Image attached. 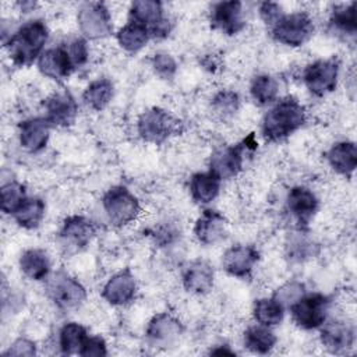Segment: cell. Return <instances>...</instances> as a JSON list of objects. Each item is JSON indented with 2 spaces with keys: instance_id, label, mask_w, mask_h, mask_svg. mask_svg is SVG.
Returning a JSON list of instances; mask_svg holds the SVG:
<instances>
[{
  "instance_id": "6da1fadb",
  "label": "cell",
  "mask_w": 357,
  "mask_h": 357,
  "mask_svg": "<svg viewBox=\"0 0 357 357\" xmlns=\"http://www.w3.org/2000/svg\"><path fill=\"white\" fill-rule=\"evenodd\" d=\"M305 123V109L293 96L279 100L262 119V135L269 142L287 138Z\"/></svg>"
},
{
  "instance_id": "7a4b0ae2",
  "label": "cell",
  "mask_w": 357,
  "mask_h": 357,
  "mask_svg": "<svg viewBox=\"0 0 357 357\" xmlns=\"http://www.w3.org/2000/svg\"><path fill=\"white\" fill-rule=\"evenodd\" d=\"M47 36V26L40 20H32L20 26L6 43L13 63L20 67L31 66L43 53Z\"/></svg>"
},
{
  "instance_id": "3957f363",
  "label": "cell",
  "mask_w": 357,
  "mask_h": 357,
  "mask_svg": "<svg viewBox=\"0 0 357 357\" xmlns=\"http://www.w3.org/2000/svg\"><path fill=\"white\" fill-rule=\"evenodd\" d=\"M314 32V24L308 13L296 11L283 14L275 25L271 26L272 38L286 46L297 47L305 43Z\"/></svg>"
},
{
  "instance_id": "277c9868",
  "label": "cell",
  "mask_w": 357,
  "mask_h": 357,
  "mask_svg": "<svg viewBox=\"0 0 357 357\" xmlns=\"http://www.w3.org/2000/svg\"><path fill=\"white\" fill-rule=\"evenodd\" d=\"M180 121L160 107H152L141 113L137 121L139 137L151 144H162L178 132Z\"/></svg>"
},
{
  "instance_id": "5b68a950",
  "label": "cell",
  "mask_w": 357,
  "mask_h": 357,
  "mask_svg": "<svg viewBox=\"0 0 357 357\" xmlns=\"http://www.w3.org/2000/svg\"><path fill=\"white\" fill-rule=\"evenodd\" d=\"M331 301L321 293L303 294L289 308L294 324L305 331L321 328L326 321Z\"/></svg>"
},
{
  "instance_id": "8992f818",
  "label": "cell",
  "mask_w": 357,
  "mask_h": 357,
  "mask_svg": "<svg viewBox=\"0 0 357 357\" xmlns=\"http://www.w3.org/2000/svg\"><path fill=\"white\" fill-rule=\"evenodd\" d=\"M102 205L107 219L114 226H124L132 222L141 211L137 197L121 185L107 190L102 198Z\"/></svg>"
},
{
  "instance_id": "52a82bcc",
  "label": "cell",
  "mask_w": 357,
  "mask_h": 357,
  "mask_svg": "<svg viewBox=\"0 0 357 357\" xmlns=\"http://www.w3.org/2000/svg\"><path fill=\"white\" fill-rule=\"evenodd\" d=\"M339 68V60L335 57L315 60L303 71L304 85L312 95L324 96L336 88Z\"/></svg>"
},
{
  "instance_id": "ba28073f",
  "label": "cell",
  "mask_w": 357,
  "mask_h": 357,
  "mask_svg": "<svg viewBox=\"0 0 357 357\" xmlns=\"http://www.w3.org/2000/svg\"><path fill=\"white\" fill-rule=\"evenodd\" d=\"M47 296L59 307L64 310L81 305L86 298L85 287L68 273L56 272L47 282Z\"/></svg>"
},
{
  "instance_id": "9c48e42d",
  "label": "cell",
  "mask_w": 357,
  "mask_h": 357,
  "mask_svg": "<svg viewBox=\"0 0 357 357\" xmlns=\"http://www.w3.org/2000/svg\"><path fill=\"white\" fill-rule=\"evenodd\" d=\"M79 31L88 39H102L112 33V17L103 3H86L77 15Z\"/></svg>"
},
{
  "instance_id": "30bf717a",
  "label": "cell",
  "mask_w": 357,
  "mask_h": 357,
  "mask_svg": "<svg viewBox=\"0 0 357 357\" xmlns=\"http://www.w3.org/2000/svg\"><path fill=\"white\" fill-rule=\"evenodd\" d=\"M130 21L144 25L151 36H165L170 31L169 20L163 15L162 3L156 0L134 1L128 13Z\"/></svg>"
},
{
  "instance_id": "8fae6325",
  "label": "cell",
  "mask_w": 357,
  "mask_h": 357,
  "mask_svg": "<svg viewBox=\"0 0 357 357\" xmlns=\"http://www.w3.org/2000/svg\"><path fill=\"white\" fill-rule=\"evenodd\" d=\"M248 148V139L240 144L230 145L218 149L209 160V172H212L218 178L226 180L237 176L243 167L244 151Z\"/></svg>"
},
{
  "instance_id": "7c38bea8",
  "label": "cell",
  "mask_w": 357,
  "mask_h": 357,
  "mask_svg": "<svg viewBox=\"0 0 357 357\" xmlns=\"http://www.w3.org/2000/svg\"><path fill=\"white\" fill-rule=\"evenodd\" d=\"M241 1H220L211 10V22L226 35H236L245 26Z\"/></svg>"
},
{
  "instance_id": "4fadbf2b",
  "label": "cell",
  "mask_w": 357,
  "mask_h": 357,
  "mask_svg": "<svg viewBox=\"0 0 357 357\" xmlns=\"http://www.w3.org/2000/svg\"><path fill=\"white\" fill-rule=\"evenodd\" d=\"M259 254L252 245H233L222 257L223 269L234 278H247L257 264Z\"/></svg>"
},
{
  "instance_id": "5bb4252c",
  "label": "cell",
  "mask_w": 357,
  "mask_h": 357,
  "mask_svg": "<svg viewBox=\"0 0 357 357\" xmlns=\"http://www.w3.org/2000/svg\"><path fill=\"white\" fill-rule=\"evenodd\" d=\"M181 322L167 312L156 314L146 326V337L151 344L167 347L173 344L181 335Z\"/></svg>"
},
{
  "instance_id": "9a60e30c",
  "label": "cell",
  "mask_w": 357,
  "mask_h": 357,
  "mask_svg": "<svg viewBox=\"0 0 357 357\" xmlns=\"http://www.w3.org/2000/svg\"><path fill=\"white\" fill-rule=\"evenodd\" d=\"M46 119L52 126L67 127L74 123L78 106L73 95L67 91L54 92L45 100Z\"/></svg>"
},
{
  "instance_id": "2e32d148",
  "label": "cell",
  "mask_w": 357,
  "mask_h": 357,
  "mask_svg": "<svg viewBox=\"0 0 357 357\" xmlns=\"http://www.w3.org/2000/svg\"><path fill=\"white\" fill-rule=\"evenodd\" d=\"M137 291V282L130 269L114 273L103 286L102 297L112 305H124L130 303Z\"/></svg>"
},
{
  "instance_id": "e0dca14e",
  "label": "cell",
  "mask_w": 357,
  "mask_h": 357,
  "mask_svg": "<svg viewBox=\"0 0 357 357\" xmlns=\"http://www.w3.org/2000/svg\"><path fill=\"white\" fill-rule=\"evenodd\" d=\"M38 68L45 77L60 81L71 74L74 64L70 59L67 47L56 46L43 50L38 59Z\"/></svg>"
},
{
  "instance_id": "ac0fdd59",
  "label": "cell",
  "mask_w": 357,
  "mask_h": 357,
  "mask_svg": "<svg viewBox=\"0 0 357 357\" xmlns=\"http://www.w3.org/2000/svg\"><path fill=\"white\" fill-rule=\"evenodd\" d=\"M226 230V218L213 209H205L194 225V234L197 240L205 245H212L223 240Z\"/></svg>"
},
{
  "instance_id": "d6986e66",
  "label": "cell",
  "mask_w": 357,
  "mask_h": 357,
  "mask_svg": "<svg viewBox=\"0 0 357 357\" xmlns=\"http://www.w3.org/2000/svg\"><path fill=\"white\" fill-rule=\"evenodd\" d=\"M52 124L46 117H32L21 121L18 127L20 144L28 152H39L47 144Z\"/></svg>"
},
{
  "instance_id": "ffe728a7",
  "label": "cell",
  "mask_w": 357,
  "mask_h": 357,
  "mask_svg": "<svg viewBox=\"0 0 357 357\" xmlns=\"http://www.w3.org/2000/svg\"><path fill=\"white\" fill-rule=\"evenodd\" d=\"M321 343L331 353H344L354 343V328L343 321H331L322 324Z\"/></svg>"
},
{
  "instance_id": "44dd1931",
  "label": "cell",
  "mask_w": 357,
  "mask_h": 357,
  "mask_svg": "<svg viewBox=\"0 0 357 357\" xmlns=\"http://www.w3.org/2000/svg\"><path fill=\"white\" fill-rule=\"evenodd\" d=\"M59 234L64 245L84 248L93 237L95 226L89 219L79 215H74L64 219Z\"/></svg>"
},
{
  "instance_id": "7402d4cb",
  "label": "cell",
  "mask_w": 357,
  "mask_h": 357,
  "mask_svg": "<svg viewBox=\"0 0 357 357\" xmlns=\"http://www.w3.org/2000/svg\"><path fill=\"white\" fill-rule=\"evenodd\" d=\"M287 209L289 212L300 222L308 223V220L314 216L318 209V198L317 195L304 185L293 187L287 194Z\"/></svg>"
},
{
  "instance_id": "603a6c76",
  "label": "cell",
  "mask_w": 357,
  "mask_h": 357,
  "mask_svg": "<svg viewBox=\"0 0 357 357\" xmlns=\"http://www.w3.org/2000/svg\"><path fill=\"white\" fill-rule=\"evenodd\" d=\"M183 286L194 294H206L213 286V269L202 259L190 262L183 271Z\"/></svg>"
},
{
  "instance_id": "cb8c5ba5",
  "label": "cell",
  "mask_w": 357,
  "mask_h": 357,
  "mask_svg": "<svg viewBox=\"0 0 357 357\" xmlns=\"http://www.w3.org/2000/svg\"><path fill=\"white\" fill-rule=\"evenodd\" d=\"M329 166L339 174L350 177L357 166V148L353 141H340L325 153Z\"/></svg>"
},
{
  "instance_id": "d4e9b609",
  "label": "cell",
  "mask_w": 357,
  "mask_h": 357,
  "mask_svg": "<svg viewBox=\"0 0 357 357\" xmlns=\"http://www.w3.org/2000/svg\"><path fill=\"white\" fill-rule=\"evenodd\" d=\"M20 269L28 279L43 280L50 273L49 255L40 248H29L20 257Z\"/></svg>"
},
{
  "instance_id": "484cf974",
  "label": "cell",
  "mask_w": 357,
  "mask_h": 357,
  "mask_svg": "<svg viewBox=\"0 0 357 357\" xmlns=\"http://www.w3.org/2000/svg\"><path fill=\"white\" fill-rule=\"evenodd\" d=\"M220 190V178L212 172L195 173L190 180V192L195 202L209 204L213 201Z\"/></svg>"
},
{
  "instance_id": "4316f807",
  "label": "cell",
  "mask_w": 357,
  "mask_h": 357,
  "mask_svg": "<svg viewBox=\"0 0 357 357\" xmlns=\"http://www.w3.org/2000/svg\"><path fill=\"white\" fill-rule=\"evenodd\" d=\"M45 211L46 206L40 198L26 197L24 202L14 211L13 218L18 223V226L31 230L36 229L40 225L45 218Z\"/></svg>"
},
{
  "instance_id": "83f0119b",
  "label": "cell",
  "mask_w": 357,
  "mask_h": 357,
  "mask_svg": "<svg viewBox=\"0 0 357 357\" xmlns=\"http://www.w3.org/2000/svg\"><path fill=\"white\" fill-rule=\"evenodd\" d=\"M243 340H244V346L250 351L255 354H266L275 347L278 339L275 333L269 329V326L257 324L245 329Z\"/></svg>"
},
{
  "instance_id": "f1b7e54d",
  "label": "cell",
  "mask_w": 357,
  "mask_h": 357,
  "mask_svg": "<svg viewBox=\"0 0 357 357\" xmlns=\"http://www.w3.org/2000/svg\"><path fill=\"white\" fill-rule=\"evenodd\" d=\"M149 38V31L144 25L134 21H128L123 28H120V31L116 35L119 45L130 53L141 50L146 45Z\"/></svg>"
},
{
  "instance_id": "f546056e",
  "label": "cell",
  "mask_w": 357,
  "mask_h": 357,
  "mask_svg": "<svg viewBox=\"0 0 357 357\" xmlns=\"http://www.w3.org/2000/svg\"><path fill=\"white\" fill-rule=\"evenodd\" d=\"M254 319L264 326H275L283 321L284 307L272 296L266 298H259L252 307Z\"/></svg>"
},
{
  "instance_id": "4dcf8cb0",
  "label": "cell",
  "mask_w": 357,
  "mask_h": 357,
  "mask_svg": "<svg viewBox=\"0 0 357 357\" xmlns=\"http://www.w3.org/2000/svg\"><path fill=\"white\" fill-rule=\"evenodd\" d=\"M113 98V84L107 78H98L85 88L82 93L84 102L93 110L105 109Z\"/></svg>"
},
{
  "instance_id": "1f68e13d",
  "label": "cell",
  "mask_w": 357,
  "mask_h": 357,
  "mask_svg": "<svg viewBox=\"0 0 357 357\" xmlns=\"http://www.w3.org/2000/svg\"><path fill=\"white\" fill-rule=\"evenodd\" d=\"M357 3L353 1L350 4L337 6L333 8L329 17V25L337 33L354 36L357 31V20H356Z\"/></svg>"
},
{
  "instance_id": "d6a6232c",
  "label": "cell",
  "mask_w": 357,
  "mask_h": 357,
  "mask_svg": "<svg viewBox=\"0 0 357 357\" xmlns=\"http://www.w3.org/2000/svg\"><path fill=\"white\" fill-rule=\"evenodd\" d=\"M250 93L258 105H269L279 95V82L268 74L257 75L250 85Z\"/></svg>"
},
{
  "instance_id": "836d02e7",
  "label": "cell",
  "mask_w": 357,
  "mask_h": 357,
  "mask_svg": "<svg viewBox=\"0 0 357 357\" xmlns=\"http://www.w3.org/2000/svg\"><path fill=\"white\" fill-rule=\"evenodd\" d=\"M86 337V329L82 325L77 322H68L60 329L59 346L64 354H78Z\"/></svg>"
},
{
  "instance_id": "e575fe53",
  "label": "cell",
  "mask_w": 357,
  "mask_h": 357,
  "mask_svg": "<svg viewBox=\"0 0 357 357\" xmlns=\"http://www.w3.org/2000/svg\"><path fill=\"white\" fill-rule=\"evenodd\" d=\"M26 198L25 187L18 181H8L1 187V209L6 213L13 215L14 211Z\"/></svg>"
},
{
  "instance_id": "d590c367",
  "label": "cell",
  "mask_w": 357,
  "mask_h": 357,
  "mask_svg": "<svg viewBox=\"0 0 357 357\" xmlns=\"http://www.w3.org/2000/svg\"><path fill=\"white\" fill-rule=\"evenodd\" d=\"M240 105L238 95L233 91H219L213 99H212V107L213 110L220 116H231L237 112Z\"/></svg>"
},
{
  "instance_id": "8d00e7d4",
  "label": "cell",
  "mask_w": 357,
  "mask_h": 357,
  "mask_svg": "<svg viewBox=\"0 0 357 357\" xmlns=\"http://www.w3.org/2000/svg\"><path fill=\"white\" fill-rule=\"evenodd\" d=\"M152 68L153 71L163 79H170L174 74H176V70H177V63L176 60L167 54V53H163V52H159V53H155L153 57H152Z\"/></svg>"
},
{
  "instance_id": "74e56055",
  "label": "cell",
  "mask_w": 357,
  "mask_h": 357,
  "mask_svg": "<svg viewBox=\"0 0 357 357\" xmlns=\"http://www.w3.org/2000/svg\"><path fill=\"white\" fill-rule=\"evenodd\" d=\"M304 294V284L300 282H289L283 284L278 291L273 294V297L283 305L290 307L294 301H297Z\"/></svg>"
},
{
  "instance_id": "f35d334b",
  "label": "cell",
  "mask_w": 357,
  "mask_h": 357,
  "mask_svg": "<svg viewBox=\"0 0 357 357\" xmlns=\"http://www.w3.org/2000/svg\"><path fill=\"white\" fill-rule=\"evenodd\" d=\"M66 47H67L70 59L74 64V68L86 63V60H88V46H86V42L84 39L75 38Z\"/></svg>"
},
{
  "instance_id": "ab89813d",
  "label": "cell",
  "mask_w": 357,
  "mask_h": 357,
  "mask_svg": "<svg viewBox=\"0 0 357 357\" xmlns=\"http://www.w3.org/2000/svg\"><path fill=\"white\" fill-rule=\"evenodd\" d=\"M79 356H85V357H100V356H106L107 354V349H106V343L103 340V337L100 336H88L78 353Z\"/></svg>"
},
{
  "instance_id": "60d3db41",
  "label": "cell",
  "mask_w": 357,
  "mask_h": 357,
  "mask_svg": "<svg viewBox=\"0 0 357 357\" xmlns=\"http://www.w3.org/2000/svg\"><path fill=\"white\" fill-rule=\"evenodd\" d=\"M4 356H26V357H32L36 354V344L25 337H20L17 339L4 353Z\"/></svg>"
},
{
  "instance_id": "b9f144b4",
  "label": "cell",
  "mask_w": 357,
  "mask_h": 357,
  "mask_svg": "<svg viewBox=\"0 0 357 357\" xmlns=\"http://www.w3.org/2000/svg\"><path fill=\"white\" fill-rule=\"evenodd\" d=\"M259 15L264 20V22L271 28L283 15V13H282V7L278 3L265 1L259 4Z\"/></svg>"
},
{
  "instance_id": "7bdbcfd3",
  "label": "cell",
  "mask_w": 357,
  "mask_h": 357,
  "mask_svg": "<svg viewBox=\"0 0 357 357\" xmlns=\"http://www.w3.org/2000/svg\"><path fill=\"white\" fill-rule=\"evenodd\" d=\"M211 354H227V356H234L236 353L230 350L227 346H218L216 349L211 350Z\"/></svg>"
}]
</instances>
